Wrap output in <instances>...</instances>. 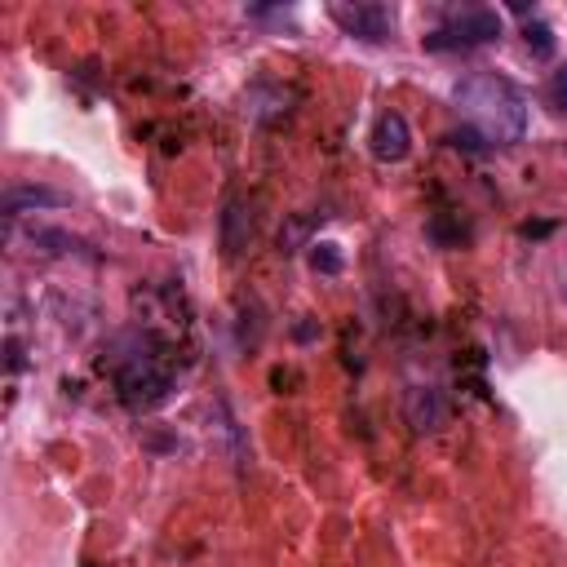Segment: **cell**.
Returning <instances> with one entry per match:
<instances>
[{"instance_id":"obj_1","label":"cell","mask_w":567,"mask_h":567,"mask_svg":"<svg viewBox=\"0 0 567 567\" xmlns=\"http://www.w3.org/2000/svg\"><path fill=\"white\" fill-rule=\"evenodd\" d=\"M452 102H456V111L470 120V128H474L483 142L514 146V142H523V133H527V102H523V93H518L505 75L474 71V75H465V80L452 89Z\"/></svg>"},{"instance_id":"obj_2","label":"cell","mask_w":567,"mask_h":567,"mask_svg":"<svg viewBox=\"0 0 567 567\" xmlns=\"http://www.w3.org/2000/svg\"><path fill=\"white\" fill-rule=\"evenodd\" d=\"M501 35V13L496 9H465L456 13L452 22L434 27L430 35H421V49L425 53H452V49H478V44H492Z\"/></svg>"},{"instance_id":"obj_3","label":"cell","mask_w":567,"mask_h":567,"mask_svg":"<svg viewBox=\"0 0 567 567\" xmlns=\"http://www.w3.org/2000/svg\"><path fill=\"white\" fill-rule=\"evenodd\" d=\"M164 394H168V372L155 368L151 354L128 359V363L120 368V399H124L128 408H151V403H159Z\"/></svg>"},{"instance_id":"obj_4","label":"cell","mask_w":567,"mask_h":567,"mask_svg":"<svg viewBox=\"0 0 567 567\" xmlns=\"http://www.w3.org/2000/svg\"><path fill=\"white\" fill-rule=\"evenodd\" d=\"M328 13L354 40H372L377 44V40H385L394 31V9L390 4H332Z\"/></svg>"},{"instance_id":"obj_5","label":"cell","mask_w":567,"mask_h":567,"mask_svg":"<svg viewBox=\"0 0 567 567\" xmlns=\"http://www.w3.org/2000/svg\"><path fill=\"white\" fill-rule=\"evenodd\" d=\"M368 142H372V155H377V159L399 164V159L412 151V128H408V120H403L399 111H381Z\"/></svg>"},{"instance_id":"obj_6","label":"cell","mask_w":567,"mask_h":567,"mask_svg":"<svg viewBox=\"0 0 567 567\" xmlns=\"http://www.w3.org/2000/svg\"><path fill=\"white\" fill-rule=\"evenodd\" d=\"M403 412H408V425H412L416 434H434V430L443 425V416H447L443 394L430 390V385H412L408 399H403Z\"/></svg>"},{"instance_id":"obj_7","label":"cell","mask_w":567,"mask_h":567,"mask_svg":"<svg viewBox=\"0 0 567 567\" xmlns=\"http://www.w3.org/2000/svg\"><path fill=\"white\" fill-rule=\"evenodd\" d=\"M248 239H252L248 204L244 199H226V208H221V248H226V257H239L248 248Z\"/></svg>"},{"instance_id":"obj_8","label":"cell","mask_w":567,"mask_h":567,"mask_svg":"<svg viewBox=\"0 0 567 567\" xmlns=\"http://www.w3.org/2000/svg\"><path fill=\"white\" fill-rule=\"evenodd\" d=\"M53 204H62V195L49 190V186H13L4 195V217H18L27 208H53Z\"/></svg>"},{"instance_id":"obj_9","label":"cell","mask_w":567,"mask_h":567,"mask_svg":"<svg viewBox=\"0 0 567 567\" xmlns=\"http://www.w3.org/2000/svg\"><path fill=\"white\" fill-rule=\"evenodd\" d=\"M527 49L536 53V58H554V31L545 27V22H527Z\"/></svg>"},{"instance_id":"obj_10","label":"cell","mask_w":567,"mask_h":567,"mask_svg":"<svg viewBox=\"0 0 567 567\" xmlns=\"http://www.w3.org/2000/svg\"><path fill=\"white\" fill-rule=\"evenodd\" d=\"M545 102H549L558 115H567V62L549 75V84H545Z\"/></svg>"},{"instance_id":"obj_11","label":"cell","mask_w":567,"mask_h":567,"mask_svg":"<svg viewBox=\"0 0 567 567\" xmlns=\"http://www.w3.org/2000/svg\"><path fill=\"white\" fill-rule=\"evenodd\" d=\"M310 266L323 270V275H337V270H341V252H337V244H310Z\"/></svg>"},{"instance_id":"obj_12","label":"cell","mask_w":567,"mask_h":567,"mask_svg":"<svg viewBox=\"0 0 567 567\" xmlns=\"http://www.w3.org/2000/svg\"><path fill=\"white\" fill-rule=\"evenodd\" d=\"M301 239H306V221H301V217H292V221H288V230H279V248H284V252H292Z\"/></svg>"},{"instance_id":"obj_13","label":"cell","mask_w":567,"mask_h":567,"mask_svg":"<svg viewBox=\"0 0 567 567\" xmlns=\"http://www.w3.org/2000/svg\"><path fill=\"white\" fill-rule=\"evenodd\" d=\"M447 142H452V146H465V151H483V137H478L474 128H461V133H447Z\"/></svg>"}]
</instances>
